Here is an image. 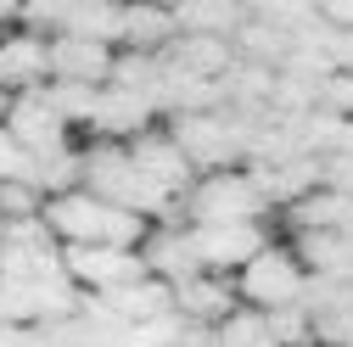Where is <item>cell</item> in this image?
<instances>
[{
  "instance_id": "1",
  "label": "cell",
  "mask_w": 353,
  "mask_h": 347,
  "mask_svg": "<svg viewBox=\"0 0 353 347\" xmlns=\"http://www.w3.org/2000/svg\"><path fill=\"white\" fill-rule=\"evenodd\" d=\"M39 224L51 230L57 246H112V252H141V241L152 230L146 219H135L123 207H107L96 196H84V191L51 196L39 207Z\"/></svg>"
},
{
  "instance_id": "2",
  "label": "cell",
  "mask_w": 353,
  "mask_h": 347,
  "mask_svg": "<svg viewBox=\"0 0 353 347\" xmlns=\"http://www.w3.org/2000/svg\"><path fill=\"white\" fill-rule=\"evenodd\" d=\"M180 213L191 219V230L196 224H263L270 202L258 196L247 168H225V174H196V185L185 191Z\"/></svg>"
},
{
  "instance_id": "3",
  "label": "cell",
  "mask_w": 353,
  "mask_h": 347,
  "mask_svg": "<svg viewBox=\"0 0 353 347\" xmlns=\"http://www.w3.org/2000/svg\"><path fill=\"white\" fill-rule=\"evenodd\" d=\"M303 280H308V275H303V264L292 257V246L270 241L230 286H236V302H241V308H252V314H281V308H297V302H303Z\"/></svg>"
},
{
  "instance_id": "4",
  "label": "cell",
  "mask_w": 353,
  "mask_h": 347,
  "mask_svg": "<svg viewBox=\"0 0 353 347\" xmlns=\"http://www.w3.org/2000/svg\"><path fill=\"white\" fill-rule=\"evenodd\" d=\"M185 241H191V257H196V269L202 275H225L236 280L252 257L270 246V230L263 224H185Z\"/></svg>"
},
{
  "instance_id": "5",
  "label": "cell",
  "mask_w": 353,
  "mask_h": 347,
  "mask_svg": "<svg viewBox=\"0 0 353 347\" xmlns=\"http://www.w3.org/2000/svg\"><path fill=\"white\" fill-rule=\"evenodd\" d=\"M6 135H12L28 157H46V151H62V146H68V129H62V118H57L51 101H46V84H34V90H12Z\"/></svg>"
},
{
  "instance_id": "6",
  "label": "cell",
  "mask_w": 353,
  "mask_h": 347,
  "mask_svg": "<svg viewBox=\"0 0 353 347\" xmlns=\"http://www.w3.org/2000/svg\"><path fill=\"white\" fill-rule=\"evenodd\" d=\"M152 118H157L152 96H141V90H112V84H101V96H96V118H90V135H96V140H112V146H129V140H141L146 129H157Z\"/></svg>"
},
{
  "instance_id": "7",
  "label": "cell",
  "mask_w": 353,
  "mask_h": 347,
  "mask_svg": "<svg viewBox=\"0 0 353 347\" xmlns=\"http://www.w3.org/2000/svg\"><path fill=\"white\" fill-rule=\"evenodd\" d=\"M112 45H96V39H73V34H51L46 39V73L57 84H90L101 90L107 73H112Z\"/></svg>"
},
{
  "instance_id": "8",
  "label": "cell",
  "mask_w": 353,
  "mask_h": 347,
  "mask_svg": "<svg viewBox=\"0 0 353 347\" xmlns=\"http://www.w3.org/2000/svg\"><path fill=\"white\" fill-rule=\"evenodd\" d=\"M168 302H174V314H180V325H196V330H213L219 319H230L241 308L236 286L225 275H191L180 286H168Z\"/></svg>"
},
{
  "instance_id": "9",
  "label": "cell",
  "mask_w": 353,
  "mask_h": 347,
  "mask_svg": "<svg viewBox=\"0 0 353 347\" xmlns=\"http://www.w3.org/2000/svg\"><path fill=\"white\" fill-rule=\"evenodd\" d=\"M123 151H129V162H135L152 185H163L168 196H180V191L196 185V168L180 157V146L168 140V129H146V135H141V140H129Z\"/></svg>"
},
{
  "instance_id": "10",
  "label": "cell",
  "mask_w": 353,
  "mask_h": 347,
  "mask_svg": "<svg viewBox=\"0 0 353 347\" xmlns=\"http://www.w3.org/2000/svg\"><path fill=\"white\" fill-rule=\"evenodd\" d=\"M174 34H208V39H230L247 23V6H230V0H180L168 6Z\"/></svg>"
},
{
  "instance_id": "11",
  "label": "cell",
  "mask_w": 353,
  "mask_h": 347,
  "mask_svg": "<svg viewBox=\"0 0 353 347\" xmlns=\"http://www.w3.org/2000/svg\"><path fill=\"white\" fill-rule=\"evenodd\" d=\"M57 34L96 39V45H112V51H118V45H123V6H107V0H68Z\"/></svg>"
},
{
  "instance_id": "12",
  "label": "cell",
  "mask_w": 353,
  "mask_h": 347,
  "mask_svg": "<svg viewBox=\"0 0 353 347\" xmlns=\"http://www.w3.org/2000/svg\"><path fill=\"white\" fill-rule=\"evenodd\" d=\"M168 39H174V17H168V6H123V51L163 56Z\"/></svg>"
},
{
  "instance_id": "13",
  "label": "cell",
  "mask_w": 353,
  "mask_h": 347,
  "mask_svg": "<svg viewBox=\"0 0 353 347\" xmlns=\"http://www.w3.org/2000/svg\"><path fill=\"white\" fill-rule=\"evenodd\" d=\"M208 341H213V347H281L275 330H270V319L252 314V308H236L230 319H219V325L208 330Z\"/></svg>"
},
{
  "instance_id": "14",
  "label": "cell",
  "mask_w": 353,
  "mask_h": 347,
  "mask_svg": "<svg viewBox=\"0 0 353 347\" xmlns=\"http://www.w3.org/2000/svg\"><path fill=\"white\" fill-rule=\"evenodd\" d=\"M96 96L101 90H90V84H46V101H51V112L62 118V129H73V123H84L90 129V118H96Z\"/></svg>"
},
{
  "instance_id": "15",
  "label": "cell",
  "mask_w": 353,
  "mask_h": 347,
  "mask_svg": "<svg viewBox=\"0 0 353 347\" xmlns=\"http://www.w3.org/2000/svg\"><path fill=\"white\" fill-rule=\"evenodd\" d=\"M314 112H331V118H353V73H331L314 96Z\"/></svg>"
},
{
  "instance_id": "16",
  "label": "cell",
  "mask_w": 353,
  "mask_h": 347,
  "mask_svg": "<svg viewBox=\"0 0 353 347\" xmlns=\"http://www.w3.org/2000/svg\"><path fill=\"white\" fill-rule=\"evenodd\" d=\"M314 12H320L325 28H347V34H353V0H320Z\"/></svg>"
},
{
  "instance_id": "17",
  "label": "cell",
  "mask_w": 353,
  "mask_h": 347,
  "mask_svg": "<svg viewBox=\"0 0 353 347\" xmlns=\"http://www.w3.org/2000/svg\"><path fill=\"white\" fill-rule=\"evenodd\" d=\"M17 17V6H12V0H0V23H12Z\"/></svg>"
}]
</instances>
